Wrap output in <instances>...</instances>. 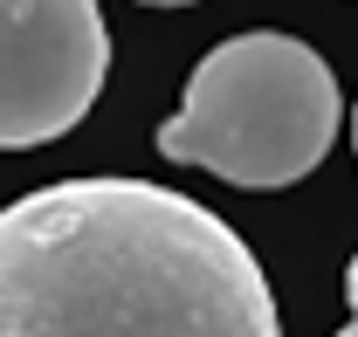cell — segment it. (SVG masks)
Returning <instances> with one entry per match:
<instances>
[{"instance_id":"1","label":"cell","mask_w":358,"mask_h":337,"mask_svg":"<svg viewBox=\"0 0 358 337\" xmlns=\"http://www.w3.org/2000/svg\"><path fill=\"white\" fill-rule=\"evenodd\" d=\"M0 337H282V317L214 207L103 172L0 207Z\"/></svg>"},{"instance_id":"2","label":"cell","mask_w":358,"mask_h":337,"mask_svg":"<svg viewBox=\"0 0 358 337\" xmlns=\"http://www.w3.org/2000/svg\"><path fill=\"white\" fill-rule=\"evenodd\" d=\"M345 103L324 55L296 35L255 28L200 55L179 110L159 124V152L227 186H296L324 166Z\"/></svg>"},{"instance_id":"3","label":"cell","mask_w":358,"mask_h":337,"mask_svg":"<svg viewBox=\"0 0 358 337\" xmlns=\"http://www.w3.org/2000/svg\"><path fill=\"white\" fill-rule=\"evenodd\" d=\"M103 69L110 35L96 0H0V152L76 131Z\"/></svg>"},{"instance_id":"4","label":"cell","mask_w":358,"mask_h":337,"mask_svg":"<svg viewBox=\"0 0 358 337\" xmlns=\"http://www.w3.org/2000/svg\"><path fill=\"white\" fill-rule=\"evenodd\" d=\"M345 296H352V317H358V254H352V268H345Z\"/></svg>"},{"instance_id":"5","label":"cell","mask_w":358,"mask_h":337,"mask_svg":"<svg viewBox=\"0 0 358 337\" xmlns=\"http://www.w3.org/2000/svg\"><path fill=\"white\" fill-rule=\"evenodd\" d=\"M145 7H193V0H145Z\"/></svg>"},{"instance_id":"6","label":"cell","mask_w":358,"mask_h":337,"mask_svg":"<svg viewBox=\"0 0 358 337\" xmlns=\"http://www.w3.org/2000/svg\"><path fill=\"white\" fill-rule=\"evenodd\" d=\"M352 145H358V110H352Z\"/></svg>"},{"instance_id":"7","label":"cell","mask_w":358,"mask_h":337,"mask_svg":"<svg viewBox=\"0 0 358 337\" xmlns=\"http://www.w3.org/2000/svg\"><path fill=\"white\" fill-rule=\"evenodd\" d=\"M338 337H358V324H352V331H338Z\"/></svg>"}]
</instances>
